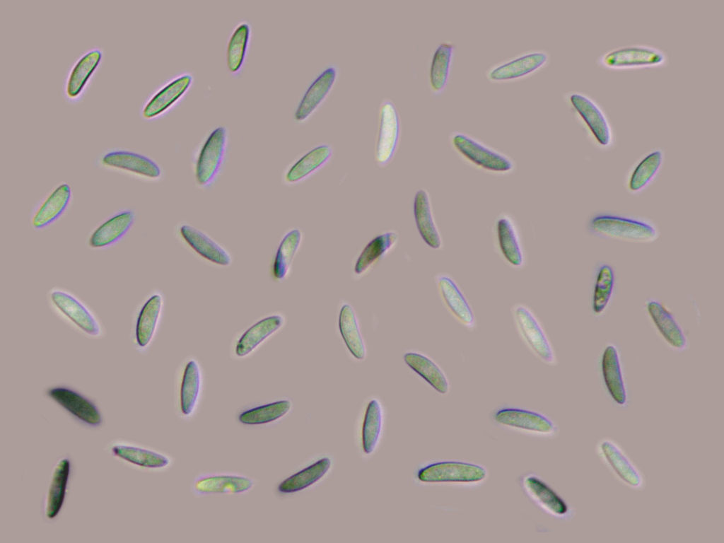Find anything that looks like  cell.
<instances>
[{
	"label": "cell",
	"mask_w": 724,
	"mask_h": 543,
	"mask_svg": "<svg viewBox=\"0 0 724 543\" xmlns=\"http://www.w3.org/2000/svg\"><path fill=\"white\" fill-rule=\"evenodd\" d=\"M449 141L457 156L477 170L492 175L506 176L515 170V163L509 156L465 132H452Z\"/></svg>",
	"instance_id": "obj_1"
},
{
	"label": "cell",
	"mask_w": 724,
	"mask_h": 543,
	"mask_svg": "<svg viewBox=\"0 0 724 543\" xmlns=\"http://www.w3.org/2000/svg\"><path fill=\"white\" fill-rule=\"evenodd\" d=\"M510 312L518 335L530 352L543 363L555 366L558 360L554 349L534 310L525 303H517Z\"/></svg>",
	"instance_id": "obj_2"
},
{
	"label": "cell",
	"mask_w": 724,
	"mask_h": 543,
	"mask_svg": "<svg viewBox=\"0 0 724 543\" xmlns=\"http://www.w3.org/2000/svg\"><path fill=\"white\" fill-rule=\"evenodd\" d=\"M588 227L597 236L627 242L650 243L658 237L657 229L650 223L620 216L597 215Z\"/></svg>",
	"instance_id": "obj_3"
},
{
	"label": "cell",
	"mask_w": 724,
	"mask_h": 543,
	"mask_svg": "<svg viewBox=\"0 0 724 543\" xmlns=\"http://www.w3.org/2000/svg\"><path fill=\"white\" fill-rule=\"evenodd\" d=\"M495 252L510 268L522 269L526 264V253L521 231L514 216L506 211L496 218L492 227Z\"/></svg>",
	"instance_id": "obj_4"
},
{
	"label": "cell",
	"mask_w": 724,
	"mask_h": 543,
	"mask_svg": "<svg viewBox=\"0 0 724 543\" xmlns=\"http://www.w3.org/2000/svg\"><path fill=\"white\" fill-rule=\"evenodd\" d=\"M491 419L503 428L538 437L551 438L558 432V427L549 417L521 407H500L492 412Z\"/></svg>",
	"instance_id": "obj_5"
},
{
	"label": "cell",
	"mask_w": 724,
	"mask_h": 543,
	"mask_svg": "<svg viewBox=\"0 0 724 543\" xmlns=\"http://www.w3.org/2000/svg\"><path fill=\"white\" fill-rule=\"evenodd\" d=\"M549 59L550 55L546 50H527L493 64L486 70V76L494 83L522 80L543 69Z\"/></svg>",
	"instance_id": "obj_6"
},
{
	"label": "cell",
	"mask_w": 724,
	"mask_h": 543,
	"mask_svg": "<svg viewBox=\"0 0 724 543\" xmlns=\"http://www.w3.org/2000/svg\"><path fill=\"white\" fill-rule=\"evenodd\" d=\"M485 467L462 461H440L421 467L417 478L425 483H446L473 486L482 483L487 477Z\"/></svg>",
	"instance_id": "obj_7"
},
{
	"label": "cell",
	"mask_w": 724,
	"mask_h": 543,
	"mask_svg": "<svg viewBox=\"0 0 724 543\" xmlns=\"http://www.w3.org/2000/svg\"><path fill=\"white\" fill-rule=\"evenodd\" d=\"M48 300L60 317L81 333L90 337L101 335V325L95 315L73 294L55 288L49 291Z\"/></svg>",
	"instance_id": "obj_8"
},
{
	"label": "cell",
	"mask_w": 724,
	"mask_h": 543,
	"mask_svg": "<svg viewBox=\"0 0 724 543\" xmlns=\"http://www.w3.org/2000/svg\"><path fill=\"white\" fill-rule=\"evenodd\" d=\"M595 452L599 459L621 484L634 490H641L644 487L643 474L615 440L609 438L600 439L596 444Z\"/></svg>",
	"instance_id": "obj_9"
},
{
	"label": "cell",
	"mask_w": 724,
	"mask_h": 543,
	"mask_svg": "<svg viewBox=\"0 0 724 543\" xmlns=\"http://www.w3.org/2000/svg\"><path fill=\"white\" fill-rule=\"evenodd\" d=\"M666 60L665 54L658 48L634 45L610 50L600 57L599 62L607 69H624L660 66Z\"/></svg>",
	"instance_id": "obj_10"
},
{
	"label": "cell",
	"mask_w": 724,
	"mask_h": 543,
	"mask_svg": "<svg viewBox=\"0 0 724 543\" xmlns=\"http://www.w3.org/2000/svg\"><path fill=\"white\" fill-rule=\"evenodd\" d=\"M228 134L224 127L211 132L199 153L195 167L197 182L202 187L211 185L221 169L227 148Z\"/></svg>",
	"instance_id": "obj_11"
},
{
	"label": "cell",
	"mask_w": 724,
	"mask_h": 543,
	"mask_svg": "<svg viewBox=\"0 0 724 543\" xmlns=\"http://www.w3.org/2000/svg\"><path fill=\"white\" fill-rule=\"evenodd\" d=\"M566 101L577 117L587 127L596 142L608 147L612 142V130L602 108L588 95L580 92L567 94Z\"/></svg>",
	"instance_id": "obj_12"
},
{
	"label": "cell",
	"mask_w": 724,
	"mask_h": 543,
	"mask_svg": "<svg viewBox=\"0 0 724 543\" xmlns=\"http://www.w3.org/2000/svg\"><path fill=\"white\" fill-rule=\"evenodd\" d=\"M518 481L525 494L542 511L562 520L571 518V506L539 476L527 472L521 475Z\"/></svg>",
	"instance_id": "obj_13"
},
{
	"label": "cell",
	"mask_w": 724,
	"mask_h": 543,
	"mask_svg": "<svg viewBox=\"0 0 724 543\" xmlns=\"http://www.w3.org/2000/svg\"><path fill=\"white\" fill-rule=\"evenodd\" d=\"M378 119L374 159L378 165L384 167L392 159L400 136L399 117L390 100L385 98L382 101Z\"/></svg>",
	"instance_id": "obj_14"
},
{
	"label": "cell",
	"mask_w": 724,
	"mask_h": 543,
	"mask_svg": "<svg viewBox=\"0 0 724 543\" xmlns=\"http://www.w3.org/2000/svg\"><path fill=\"white\" fill-rule=\"evenodd\" d=\"M46 395L81 424L95 428L103 423L98 407L80 392L67 386L57 385L48 388Z\"/></svg>",
	"instance_id": "obj_15"
},
{
	"label": "cell",
	"mask_w": 724,
	"mask_h": 543,
	"mask_svg": "<svg viewBox=\"0 0 724 543\" xmlns=\"http://www.w3.org/2000/svg\"><path fill=\"white\" fill-rule=\"evenodd\" d=\"M435 282L448 313L467 330L474 331L477 327L475 315L456 280L450 274L441 272L436 275Z\"/></svg>",
	"instance_id": "obj_16"
},
{
	"label": "cell",
	"mask_w": 724,
	"mask_h": 543,
	"mask_svg": "<svg viewBox=\"0 0 724 543\" xmlns=\"http://www.w3.org/2000/svg\"><path fill=\"white\" fill-rule=\"evenodd\" d=\"M100 164L105 168L147 180H156L161 176V169L154 160L127 150L114 149L105 153Z\"/></svg>",
	"instance_id": "obj_17"
},
{
	"label": "cell",
	"mask_w": 724,
	"mask_h": 543,
	"mask_svg": "<svg viewBox=\"0 0 724 543\" xmlns=\"http://www.w3.org/2000/svg\"><path fill=\"white\" fill-rule=\"evenodd\" d=\"M135 212L122 209L113 214L100 224L90 235L88 244L93 249L109 247L119 241L132 228Z\"/></svg>",
	"instance_id": "obj_18"
},
{
	"label": "cell",
	"mask_w": 724,
	"mask_h": 543,
	"mask_svg": "<svg viewBox=\"0 0 724 543\" xmlns=\"http://www.w3.org/2000/svg\"><path fill=\"white\" fill-rule=\"evenodd\" d=\"M413 213L417 230L425 244L432 250H441L443 240L433 216L429 194L425 189L416 192Z\"/></svg>",
	"instance_id": "obj_19"
},
{
	"label": "cell",
	"mask_w": 724,
	"mask_h": 543,
	"mask_svg": "<svg viewBox=\"0 0 724 543\" xmlns=\"http://www.w3.org/2000/svg\"><path fill=\"white\" fill-rule=\"evenodd\" d=\"M72 199V192L66 183L57 186L35 209L31 225L42 230L57 221L66 211Z\"/></svg>",
	"instance_id": "obj_20"
},
{
	"label": "cell",
	"mask_w": 724,
	"mask_h": 543,
	"mask_svg": "<svg viewBox=\"0 0 724 543\" xmlns=\"http://www.w3.org/2000/svg\"><path fill=\"white\" fill-rule=\"evenodd\" d=\"M337 77V69L332 65L315 78L297 107L294 115L296 121H305L317 110L331 90Z\"/></svg>",
	"instance_id": "obj_21"
},
{
	"label": "cell",
	"mask_w": 724,
	"mask_h": 543,
	"mask_svg": "<svg viewBox=\"0 0 724 543\" xmlns=\"http://www.w3.org/2000/svg\"><path fill=\"white\" fill-rule=\"evenodd\" d=\"M252 486L253 481L245 476L211 474L196 478L192 489L198 495L240 494L250 490Z\"/></svg>",
	"instance_id": "obj_22"
},
{
	"label": "cell",
	"mask_w": 724,
	"mask_h": 543,
	"mask_svg": "<svg viewBox=\"0 0 724 543\" xmlns=\"http://www.w3.org/2000/svg\"><path fill=\"white\" fill-rule=\"evenodd\" d=\"M71 463L68 457H62L56 463L44 502L47 519L55 518L60 512L66 494Z\"/></svg>",
	"instance_id": "obj_23"
},
{
	"label": "cell",
	"mask_w": 724,
	"mask_h": 543,
	"mask_svg": "<svg viewBox=\"0 0 724 543\" xmlns=\"http://www.w3.org/2000/svg\"><path fill=\"white\" fill-rule=\"evenodd\" d=\"M103 53L93 48L83 54L71 69L65 85V94L69 100H76L83 93L90 77L98 67Z\"/></svg>",
	"instance_id": "obj_24"
},
{
	"label": "cell",
	"mask_w": 724,
	"mask_h": 543,
	"mask_svg": "<svg viewBox=\"0 0 724 543\" xmlns=\"http://www.w3.org/2000/svg\"><path fill=\"white\" fill-rule=\"evenodd\" d=\"M163 305L162 296L154 293L141 308L134 328V339L139 349H146L151 342L160 320Z\"/></svg>",
	"instance_id": "obj_25"
},
{
	"label": "cell",
	"mask_w": 724,
	"mask_h": 543,
	"mask_svg": "<svg viewBox=\"0 0 724 543\" xmlns=\"http://www.w3.org/2000/svg\"><path fill=\"white\" fill-rule=\"evenodd\" d=\"M332 148L327 144L315 146L297 160L287 170L284 180L287 184L300 182L324 167L331 159Z\"/></svg>",
	"instance_id": "obj_26"
},
{
	"label": "cell",
	"mask_w": 724,
	"mask_h": 543,
	"mask_svg": "<svg viewBox=\"0 0 724 543\" xmlns=\"http://www.w3.org/2000/svg\"><path fill=\"white\" fill-rule=\"evenodd\" d=\"M602 373L607 392L613 401L620 406L627 402V392L617 348L607 346L602 354Z\"/></svg>",
	"instance_id": "obj_27"
},
{
	"label": "cell",
	"mask_w": 724,
	"mask_h": 543,
	"mask_svg": "<svg viewBox=\"0 0 724 543\" xmlns=\"http://www.w3.org/2000/svg\"><path fill=\"white\" fill-rule=\"evenodd\" d=\"M192 82L189 74L182 75L170 81L144 106L141 115L146 119L159 116L173 105L187 91Z\"/></svg>",
	"instance_id": "obj_28"
},
{
	"label": "cell",
	"mask_w": 724,
	"mask_h": 543,
	"mask_svg": "<svg viewBox=\"0 0 724 543\" xmlns=\"http://www.w3.org/2000/svg\"><path fill=\"white\" fill-rule=\"evenodd\" d=\"M180 234L185 242L198 255L221 266L230 264L228 252L201 230L189 225L180 228Z\"/></svg>",
	"instance_id": "obj_29"
},
{
	"label": "cell",
	"mask_w": 724,
	"mask_h": 543,
	"mask_svg": "<svg viewBox=\"0 0 724 543\" xmlns=\"http://www.w3.org/2000/svg\"><path fill=\"white\" fill-rule=\"evenodd\" d=\"M110 452L115 457L144 469H162L170 463V458L163 454L124 442L113 443Z\"/></svg>",
	"instance_id": "obj_30"
},
{
	"label": "cell",
	"mask_w": 724,
	"mask_h": 543,
	"mask_svg": "<svg viewBox=\"0 0 724 543\" xmlns=\"http://www.w3.org/2000/svg\"><path fill=\"white\" fill-rule=\"evenodd\" d=\"M399 241V235L395 230L384 231L372 238L363 248L358 256L354 273L361 275L381 260L392 250Z\"/></svg>",
	"instance_id": "obj_31"
},
{
	"label": "cell",
	"mask_w": 724,
	"mask_h": 543,
	"mask_svg": "<svg viewBox=\"0 0 724 543\" xmlns=\"http://www.w3.org/2000/svg\"><path fill=\"white\" fill-rule=\"evenodd\" d=\"M648 313L664 339L672 348L683 350L687 346L684 333L673 315L658 300H650Z\"/></svg>",
	"instance_id": "obj_32"
},
{
	"label": "cell",
	"mask_w": 724,
	"mask_h": 543,
	"mask_svg": "<svg viewBox=\"0 0 724 543\" xmlns=\"http://www.w3.org/2000/svg\"><path fill=\"white\" fill-rule=\"evenodd\" d=\"M455 48L454 43L444 41L437 46L433 54L429 70V86L435 95H441L448 86Z\"/></svg>",
	"instance_id": "obj_33"
},
{
	"label": "cell",
	"mask_w": 724,
	"mask_h": 543,
	"mask_svg": "<svg viewBox=\"0 0 724 543\" xmlns=\"http://www.w3.org/2000/svg\"><path fill=\"white\" fill-rule=\"evenodd\" d=\"M406 363L435 390L442 395L450 391V383L444 371L431 358L420 353L409 352L404 356Z\"/></svg>",
	"instance_id": "obj_34"
},
{
	"label": "cell",
	"mask_w": 724,
	"mask_h": 543,
	"mask_svg": "<svg viewBox=\"0 0 724 543\" xmlns=\"http://www.w3.org/2000/svg\"><path fill=\"white\" fill-rule=\"evenodd\" d=\"M284 322L282 316L272 315L254 324L239 339L235 347L236 355L240 357L248 355L267 337L277 331L283 325Z\"/></svg>",
	"instance_id": "obj_35"
},
{
	"label": "cell",
	"mask_w": 724,
	"mask_h": 543,
	"mask_svg": "<svg viewBox=\"0 0 724 543\" xmlns=\"http://www.w3.org/2000/svg\"><path fill=\"white\" fill-rule=\"evenodd\" d=\"M339 327L349 351L356 358L363 360L366 355V345L355 312L348 304L343 305L341 308Z\"/></svg>",
	"instance_id": "obj_36"
},
{
	"label": "cell",
	"mask_w": 724,
	"mask_h": 543,
	"mask_svg": "<svg viewBox=\"0 0 724 543\" xmlns=\"http://www.w3.org/2000/svg\"><path fill=\"white\" fill-rule=\"evenodd\" d=\"M331 465L329 458H321L281 481L278 486V491L282 494H291L303 490L323 477Z\"/></svg>",
	"instance_id": "obj_37"
},
{
	"label": "cell",
	"mask_w": 724,
	"mask_h": 543,
	"mask_svg": "<svg viewBox=\"0 0 724 543\" xmlns=\"http://www.w3.org/2000/svg\"><path fill=\"white\" fill-rule=\"evenodd\" d=\"M202 386V374L198 363L189 361L185 368L180 387V400L182 413L187 416L194 412L198 403Z\"/></svg>",
	"instance_id": "obj_38"
},
{
	"label": "cell",
	"mask_w": 724,
	"mask_h": 543,
	"mask_svg": "<svg viewBox=\"0 0 724 543\" xmlns=\"http://www.w3.org/2000/svg\"><path fill=\"white\" fill-rule=\"evenodd\" d=\"M302 240L303 233L298 228L288 230L282 238L273 264V274L277 280L287 276Z\"/></svg>",
	"instance_id": "obj_39"
},
{
	"label": "cell",
	"mask_w": 724,
	"mask_h": 543,
	"mask_svg": "<svg viewBox=\"0 0 724 543\" xmlns=\"http://www.w3.org/2000/svg\"><path fill=\"white\" fill-rule=\"evenodd\" d=\"M383 411L378 400L373 399L368 403L362 427V445L366 454H371L375 449L381 434Z\"/></svg>",
	"instance_id": "obj_40"
},
{
	"label": "cell",
	"mask_w": 724,
	"mask_h": 543,
	"mask_svg": "<svg viewBox=\"0 0 724 543\" xmlns=\"http://www.w3.org/2000/svg\"><path fill=\"white\" fill-rule=\"evenodd\" d=\"M662 160L663 153L658 149L646 155L631 173L629 182V189L633 192H637L648 185L659 171Z\"/></svg>",
	"instance_id": "obj_41"
},
{
	"label": "cell",
	"mask_w": 724,
	"mask_h": 543,
	"mask_svg": "<svg viewBox=\"0 0 724 543\" xmlns=\"http://www.w3.org/2000/svg\"><path fill=\"white\" fill-rule=\"evenodd\" d=\"M291 408L289 400H278L244 411L239 415L238 419L247 425L268 424L284 416Z\"/></svg>",
	"instance_id": "obj_42"
},
{
	"label": "cell",
	"mask_w": 724,
	"mask_h": 543,
	"mask_svg": "<svg viewBox=\"0 0 724 543\" xmlns=\"http://www.w3.org/2000/svg\"><path fill=\"white\" fill-rule=\"evenodd\" d=\"M248 23H240L233 31L227 48V65L232 73L238 72L244 62L250 38Z\"/></svg>",
	"instance_id": "obj_43"
},
{
	"label": "cell",
	"mask_w": 724,
	"mask_h": 543,
	"mask_svg": "<svg viewBox=\"0 0 724 543\" xmlns=\"http://www.w3.org/2000/svg\"><path fill=\"white\" fill-rule=\"evenodd\" d=\"M614 286L613 269L608 264L602 265L597 274L592 297V309L596 314H601L607 306Z\"/></svg>",
	"instance_id": "obj_44"
}]
</instances>
